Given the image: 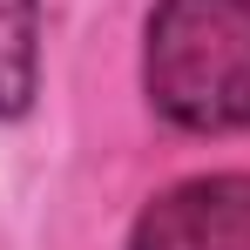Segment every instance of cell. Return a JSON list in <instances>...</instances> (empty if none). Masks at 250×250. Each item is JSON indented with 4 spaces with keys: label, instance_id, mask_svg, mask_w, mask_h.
<instances>
[{
    "label": "cell",
    "instance_id": "obj_1",
    "mask_svg": "<svg viewBox=\"0 0 250 250\" xmlns=\"http://www.w3.org/2000/svg\"><path fill=\"white\" fill-rule=\"evenodd\" d=\"M142 82L176 128H250V0H163L149 14Z\"/></svg>",
    "mask_w": 250,
    "mask_h": 250
},
{
    "label": "cell",
    "instance_id": "obj_2",
    "mask_svg": "<svg viewBox=\"0 0 250 250\" xmlns=\"http://www.w3.org/2000/svg\"><path fill=\"white\" fill-rule=\"evenodd\" d=\"M128 250H250V176H189L135 216Z\"/></svg>",
    "mask_w": 250,
    "mask_h": 250
},
{
    "label": "cell",
    "instance_id": "obj_3",
    "mask_svg": "<svg viewBox=\"0 0 250 250\" xmlns=\"http://www.w3.org/2000/svg\"><path fill=\"white\" fill-rule=\"evenodd\" d=\"M34 14L41 0H0V115H21L34 95Z\"/></svg>",
    "mask_w": 250,
    "mask_h": 250
}]
</instances>
